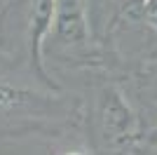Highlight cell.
Returning a JSON list of instances; mask_svg holds the SVG:
<instances>
[{
  "instance_id": "6",
  "label": "cell",
  "mask_w": 157,
  "mask_h": 155,
  "mask_svg": "<svg viewBox=\"0 0 157 155\" xmlns=\"http://www.w3.org/2000/svg\"><path fill=\"white\" fill-rule=\"evenodd\" d=\"M124 14L136 17L143 26H148L150 31L157 33V0H138L136 5L131 7L129 12H124Z\"/></svg>"
},
{
  "instance_id": "3",
  "label": "cell",
  "mask_w": 157,
  "mask_h": 155,
  "mask_svg": "<svg viewBox=\"0 0 157 155\" xmlns=\"http://www.w3.org/2000/svg\"><path fill=\"white\" fill-rule=\"evenodd\" d=\"M31 14L33 0H0V52L31 59Z\"/></svg>"
},
{
  "instance_id": "5",
  "label": "cell",
  "mask_w": 157,
  "mask_h": 155,
  "mask_svg": "<svg viewBox=\"0 0 157 155\" xmlns=\"http://www.w3.org/2000/svg\"><path fill=\"white\" fill-rule=\"evenodd\" d=\"M141 113V153H157V106H138Z\"/></svg>"
},
{
  "instance_id": "7",
  "label": "cell",
  "mask_w": 157,
  "mask_h": 155,
  "mask_svg": "<svg viewBox=\"0 0 157 155\" xmlns=\"http://www.w3.org/2000/svg\"><path fill=\"white\" fill-rule=\"evenodd\" d=\"M136 2H138V0H122V14H124V12H129V10H131L134 5H136Z\"/></svg>"
},
{
  "instance_id": "4",
  "label": "cell",
  "mask_w": 157,
  "mask_h": 155,
  "mask_svg": "<svg viewBox=\"0 0 157 155\" xmlns=\"http://www.w3.org/2000/svg\"><path fill=\"white\" fill-rule=\"evenodd\" d=\"M136 106H157V42L115 78Z\"/></svg>"
},
{
  "instance_id": "1",
  "label": "cell",
  "mask_w": 157,
  "mask_h": 155,
  "mask_svg": "<svg viewBox=\"0 0 157 155\" xmlns=\"http://www.w3.org/2000/svg\"><path fill=\"white\" fill-rule=\"evenodd\" d=\"M0 153H92L82 94L28 57L0 52Z\"/></svg>"
},
{
  "instance_id": "2",
  "label": "cell",
  "mask_w": 157,
  "mask_h": 155,
  "mask_svg": "<svg viewBox=\"0 0 157 155\" xmlns=\"http://www.w3.org/2000/svg\"><path fill=\"white\" fill-rule=\"evenodd\" d=\"M92 153H141V113L129 92L108 73L80 92Z\"/></svg>"
}]
</instances>
